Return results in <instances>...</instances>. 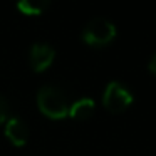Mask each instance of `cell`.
Wrapping results in <instances>:
<instances>
[{
	"label": "cell",
	"instance_id": "1",
	"mask_svg": "<svg viewBox=\"0 0 156 156\" xmlns=\"http://www.w3.org/2000/svg\"><path fill=\"white\" fill-rule=\"evenodd\" d=\"M37 106L42 114L51 119H62L69 112V102L64 91L57 86H42L37 92Z\"/></svg>",
	"mask_w": 156,
	"mask_h": 156
},
{
	"label": "cell",
	"instance_id": "2",
	"mask_svg": "<svg viewBox=\"0 0 156 156\" xmlns=\"http://www.w3.org/2000/svg\"><path fill=\"white\" fill-rule=\"evenodd\" d=\"M116 37V25L106 17H94L82 30V41L92 47H102Z\"/></svg>",
	"mask_w": 156,
	"mask_h": 156
},
{
	"label": "cell",
	"instance_id": "3",
	"mask_svg": "<svg viewBox=\"0 0 156 156\" xmlns=\"http://www.w3.org/2000/svg\"><path fill=\"white\" fill-rule=\"evenodd\" d=\"M134 101L133 92L119 81H111L104 89L102 94V104L111 112H121Z\"/></svg>",
	"mask_w": 156,
	"mask_h": 156
},
{
	"label": "cell",
	"instance_id": "4",
	"mask_svg": "<svg viewBox=\"0 0 156 156\" xmlns=\"http://www.w3.org/2000/svg\"><path fill=\"white\" fill-rule=\"evenodd\" d=\"M55 51L52 45L45 44V42H35L30 47L29 52V59H30V66L35 72H42L54 62Z\"/></svg>",
	"mask_w": 156,
	"mask_h": 156
},
{
	"label": "cell",
	"instance_id": "5",
	"mask_svg": "<svg viewBox=\"0 0 156 156\" xmlns=\"http://www.w3.org/2000/svg\"><path fill=\"white\" fill-rule=\"evenodd\" d=\"M5 136L15 146H24L29 139V128L20 118L14 116L5 121Z\"/></svg>",
	"mask_w": 156,
	"mask_h": 156
},
{
	"label": "cell",
	"instance_id": "6",
	"mask_svg": "<svg viewBox=\"0 0 156 156\" xmlns=\"http://www.w3.org/2000/svg\"><path fill=\"white\" fill-rule=\"evenodd\" d=\"M94 108H96V104L91 98H81L69 106L67 116H71L74 119H87L94 112Z\"/></svg>",
	"mask_w": 156,
	"mask_h": 156
},
{
	"label": "cell",
	"instance_id": "7",
	"mask_svg": "<svg viewBox=\"0 0 156 156\" xmlns=\"http://www.w3.org/2000/svg\"><path fill=\"white\" fill-rule=\"evenodd\" d=\"M49 0H22L17 4V9L25 15H41L49 7Z\"/></svg>",
	"mask_w": 156,
	"mask_h": 156
},
{
	"label": "cell",
	"instance_id": "8",
	"mask_svg": "<svg viewBox=\"0 0 156 156\" xmlns=\"http://www.w3.org/2000/svg\"><path fill=\"white\" fill-rule=\"evenodd\" d=\"M9 119V102L4 96H0V124H4Z\"/></svg>",
	"mask_w": 156,
	"mask_h": 156
},
{
	"label": "cell",
	"instance_id": "9",
	"mask_svg": "<svg viewBox=\"0 0 156 156\" xmlns=\"http://www.w3.org/2000/svg\"><path fill=\"white\" fill-rule=\"evenodd\" d=\"M148 69L153 72V74H156V54L151 57V61H149V64H148Z\"/></svg>",
	"mask_w": 156,
	"mask_h": 156
}]
</instances>
